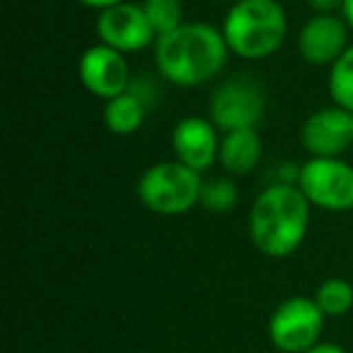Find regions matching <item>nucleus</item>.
Instances as JSON below:
<instances>
[{
    "label": "nucleus",
    "instance_id": "1",
    "mask_svg": "<svg viewBox=\"0 0 353 353\" xmlns=\"http://www.w3.org/2000/svg\"><path fill=\"white\" fill-rule=\"evenodd\" d=\"M228 54L223 30L208 22H184L155 41L157 73L179 88L211 83L225 68Z\"/></svg>",
    "mask_w": 353,
    "mask_h": 353
},
{
    "label": "nucleus",
    "instance_id": "2",
    "mask_svg": "<svg viewBox=\"0 0 353 353\" xmlns=\"http://www.w3.org/2000/svg\"><path fill=\"white\" fill-rule=\"evenodd\" d=\"M310 228V201L298 184L274 182L254 199L250 213V237L271 259L290 256Z\"/></svg>",
    "mask_w": 353,
    "mask_h": 353
},
{
    "label": "nucleus",
    "instance_id": "3",
    "mask_svg": "<svg viewBox=\"0 0 353 353\" xmlns=\"http://www.w3.org/2000/svg\"><path fill=\"white\" fill-rule=\"evenodd\" d=\"M230 54L247 61L274 56L288 34V17L279 0H237L223 20Z\"/></svg>",
    "mask_w": 353,
    "mask_h": 353
},
{
    "label": "nucleus",
    "instance_id": "4",
    "mask_svg": "<svg viewBox=\"0 0 353 353\" xmlns=\"http://www.w3.org/2000/svg\"><path fill=\"white\" fill-rule=\"evenodd\" d=\"M201 172L179 160L155 162L138 179V199L157 216H184L201 201Z\"/></svg>",
    "mask_w": 353,
    "mask_h": 353
},
{
    "label": "nucleus",
    "instance_id": "5",
    "mask_svg": "<svg viewBox=\"0 0 353 353\" xmlns=\"http://www.w3.org/2000/svg\"><path fill=\"white\" fill-rule=\"evenodd\" d=\"M295 184L310 206L336 213L353 208V165L341 157H310L298 167Z\"/></svg>",
    "mask_w": 353,
    "mask_h": 353
},
{
    "label": "nucleus",
    "instance_id": "6",
    "mask_svg": "<svg viewBox=\"0 0 353 353\" xmlns=\"http://www.w3.org/2000/svg\"><path fill=\"white\" fill-rule=\"evenodd\" d=\"M324 312L305 295L288 298L274 310L269 319V339L279 351L305 353L319 343Z\"/></svg>",
    "mask_w": 353,
    "mask_h": 353
},
{
    "label": "nucleus",
    "instance_id": "7",
    "mask_svg": "<svg viewBox=\"0 0 353 353\" xmlns=\"http://www.w3.org/2000/svg\"><path fill=\"white\" fill-rule=\"evenodd\" d=\"M266 97L264 90L250 78H232L218 85L213 92L208 114L216 128L221 131H242V128H256L264 119Z\"/></svg>",
    "mask_w": 353,
    "mask_h": 353
},
{
    "label": "nucleus",
    "instance_id": "8",
    "mask_svg": "<svg viewBox=\"0 0 353 353\" xmlns=\"http://www.w3.org/2000/svg\"><path fill=\"white\" fill-rule=\"evenodd\" d=\"M78 78L90 94L104 99V102L128 92L131 88L126 56L102 41L83 51L78 61Z\"/></svg>",
    "mask_w": 353,
    "mask_h": 353
},
{
    "label": "nucleus",
    "instance_id": "9",
    "mask_svg": "<svg viewBox=\"0 0 353 353\" xmlns=\"http://www.w3.org/2000/svg\"><path fill=\"white\" fill-rule=\"evenodd\" d=\"M97 37L102 44L112 46V49L121 51V54H133V51H143L145 46L155 44L157 34L152 25L148 22L143 6L136 3H119L114 8L99 12L97 17Z\"/></svg>",
    "mask_w": 353,
    "mask_h": 353
},
{
    "label": "nucleus",
    "instance_id": "10",
    "mask_svg": "<svg viewBox=\"0 0 353 353\" xmlns=\"http://www.w3.org/2000/svg\"><path fill=\"white\" fill-rule=\"evenodd\" d=\"M310 157H341L353 145V114L341 107H324L310 114L300 131Z\"/></svg>",
    "mask_w": 353,
    "mask_h": 353
},
{
    "label": "nucleus",
    "instance_id": "11",
    "mask_svg": "<svg viewBox=\"0 0 353 353\" xmlns=\"http://www.w3.org/2000/svg\"><path fill=\"white\" fill-rule=\"evenodd\" d=\"M172 150L182 165L196 172H206L221 155V138L211 119L187 117L172 131Z\"/></svg>",
    "mask_w": 353,
    "mask_h": 353
},
{
    "label": "nucleus",
    "instance_id": "12",
    "mask_svg": "<svg viewBox=\"0 0 353 353\" xmlns=\"http://www.w3.org/2000/svg\"><path fill=\"white\" fill-rule=\"evenodd\" d=\"M348 25L339 15H314L298 34V51L312 65H334L348 49Z\"/></svg>",
    "mask_w": 353,
    "mask_h": 353
},
{
    "label": "nucleus",
    "instance_id": "13",
    "mask_svg": "<svg viewBox=\"0 0 353 353\" xmlns=\"http://www.w3.org/2000/svg\"><path fill=\"white\" fill-rule=\"evenodd\" d=\"M261 152V138L256 128H242V131H228L221 138V160L223 170L232 176H245L259 165Z\"/></svg>",
    "mask_w": 353,
    "mask_h": 353
},
{
    "label": "nucleus",
    "instance_id": "14",
    "mask_svg": "<svg viewBox=\"0 0 353 353\" xmlns=\"http://www.w3.org/2000/svg\"><path fill=\"white\" fill-rule=\"evenodd\" d=\"M148 114V102L138 88H128V92L109 99L104 104V126L117 136H131L143 126Z\"/></svg>",
    "mask_w": 353,
    "mask_h": 353
},
{
    "label": "nucleus",
    "instance_id": "15",
    "mask_svg": "<svg viewBox=\"0 0 353 353\" xmlns=\"http://www.w3.org/2000/svg\"><path fill=\"white\" fill-rule=\"evenodd\" d=\"M329 94L336 107L353 114V44L329 65Z\"/></svg>",
    "mask_w": 353,
    "mask_h": 353
},
{
    "label": "nucleus",
    "instance_id": "16",
    "mask_svg": "<svg viewBox=\"0 0 353 353\" xmlns=\"http://www.w3.org/2000/svg\"><path fill=\"white\" fill-rule=\"evenodd\" d=\"M314 303L324 312V317H341L353 307V285L343 279H327L317 288Z\"/></svg>",
    "mask_w": 353,
    "mask_h": 353
},
{
    "label": "nucleus",
    "instance_id": "17",
    "mask_svg": "<svg viewBox=\"0 0 353 353\" xmlns=\"http://www.w3.org/2000/svg\"><path fill=\"white\" fill-rule=\"evenodd\" d=\"M141 6H143V10H145L148 22L152 25L157 37L170 34L172 30L184 25L182 0H143Z\"/></svg>",
    "mask_w": 353,
    "mask_h": 353
},
{
    "label": "nucleus",
    "instance_id": "18",
    "mask_svg": "<svg viewBox=\"0 0 353 353\" xmlns=\"http://www.w3.org/2000/svg\"><path fill=\"white\" fill-rule=\"evenodd\" d=\"M201 203L211 213H228L237 203V187L230 176H216L203 182L201 189Z\"/></svg>",
    "mask_w": 353,
    "mask_h": 353
},
{
    "label": "nucleus",
    "instance_id": "19",
    "mask_svg": "<svg viewBox=\"0 0 353 353\" xmlns=\"http://www.w3.org/2000/svg\"><path fill=\"white\" fill-rule=\"evenodd\" d=\"M307 8H312L317 15H334V12H341L343 0H305Z\"/></svg>",
    "mask_w": 353,
    "mask_h": 353
},
{
    "label": "nucleus",
    "instance_id": "20",
    "mask_svg": "<svg viewBox=\"0 0 353 353\" xmlns=\"http://www.w3.org/2000/svg\"><path fill=\"white\" fill-rule=\"evenodd\" d=\"M75 3L102 12V10H107V8H114V6H119V3H123V0H75Z\"/></svg>",
    "mask_w": 353,
    "mask_h": 353
},
{
    "label": "nucleus",
    "instance_id": "21",
    "mask_svg": "<svg viewBox=\"0 0 353 353\" xmlns=\"http://www.w3.org/2000/svg\"><path fill=\"white\" fill-rule=\"evenodd\" d=\"M305 353H346V351L341 346H336V343H317V346H312Z\"/></svg>",
    "mask_w": 353,
    "mask_h": 353
},
{
    "label": "nucleus",
    "instance_id": "22",
    "mask_svg": "<svg viewBox=\"0 0 353 353\" xmlns=\"http://www.w3.org/2000/svg\"><path fill=\"white\" fill-rule=\"evenodd\" d=\"M341 17H343V22L348 25V30H353V0H343Z\"/></svg>",
    "mask_w": 353,
    "mask_h": 353
},
{
    "label": "nucleus",
    "instance_id": "23",
    "mask_svg": "<svg viewBox=\"0 0 353 353\" xmlns=\"http://www.w3.org/2000/svg\"><path fill=\"white\" fill-rule=\"evenodd\" d=\"M223 3H230V6H232V3H237V0H223Z\"/></svg>",
    "mask_w": 353,
    "mask_h": 353
}]
</instances>
